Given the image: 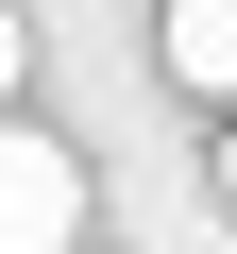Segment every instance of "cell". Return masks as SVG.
<instances>
[{
	"mask_svg": "<svg viewBox=\"0 0 237 254\" xmlns=\"http://www.w3.org/2000/svg\"><path fill=\"white\" fill-rule=\"evenodd\" d=\"M170 85L237 102V0H170Z\"/></svg>",
	"mask_w": 237,
	"mask_h": 254,
	"instance_id": "2",
	"label": "cell"
},
{
	"mask_svg": "<svg viewBox=\"0 0 237 254\" xmlns=\"http://www.w3.org/2000/svg\"><path fill=\"white\" fill-rule=\"evenodd\" d=\"M68 237H85V170H68V136L0 119V254H68Z\"/></svg>",
	"mask_w": 237,
	"mask_h": 254,
	"instance_id": "1",
	"label": "cell"
},
{
	"mask_svg": "<svg viewBox=\"0 0 237 254\" xmlns=\"http://www.w3.org/2000/svg\"><path fill=\"white\" fill-rule=\"evenodd\" d=\"M17 68H34V17H17V0H0V85H17Z\"/></svg>",
	"mask_w": 237,
	"mask_h": 254,
	"instance_id": "3",
	"label": "cell"
},
{
	"mask_svg": "<svg viewBox=\"0 0 237 254\" xmlns=\"http://www.w3.org/2000/svg\"><path fill=\"white\" fill-rule=\"evenodd\" d=\"M220 203H237V136H220Z\"/></svg>",
	"mask_w": 237,
	"mask_h": 254,
	"instance_id": "4",
	"label": "cell"
}]
</instances>
